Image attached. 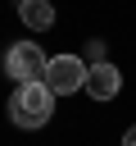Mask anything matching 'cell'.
<instances>
[{
    "label": "cell",
    "mask_w": 136,
    "mask_h": 146,
    "mask_svg": "<svg viewBox=\"0 0 136 146\" xmlns=\"http://www.w3.org/2000/svg\"><path fill=\"white\" fill-rule=\"evenodd\" d=\"M86 68H91V64H86L82 55H54V59L45 64V78H41V82H45L54 96H73V91L86 87Z\"/></svg>",
    "instance_id": "2"
},
{
    "label": "cell",
    "mask_w": 136,
    "mask_h": 146,
    "mask_svg": "<svg viewBox=\"0 0 136 146\" xmlns=\"http://www.w3.org/2000/svg\"><path fill=\"white\" fill-rule=\"evenodd\" d=\"M122 146H136V123H131V128L122 132Z\"/></svg>",
    "instance_id": "6"
},
{
    "label": "cell",
    "mask_w": 136,
    "mask_h": 146,
    "mask_svg": "<svg viewBox=\"0 0 136 146\" xmlns=\"http://www.w3.org/2000/svg\"><path fill=\"white\" fill-rule=\"evenodd\" d=\"M50 114H54V91L45 82H18L14 87V96H9V123L14 128L36 132L50 123Z\"/></svg>",
    "instance_id": "1"
},
{
    "label": "cell",
    "mask_w": 136,
    "mask_h": 146,
    "mask_svg": "<svg viewBox=\"0 0 136 146\" xmlns=\"http://www.w3.org/2000/svg\"><path fill=\"white\" fill-rule=\"evenodd\" d=\"M18 5H23V0H18Z\"/></svg>",
    "instance_id": "7"
},
{
    "label": "cell",
    "mask_w": 136,
    "mask_h": 146,
    "mask_svg": "<svg viewBox=\"0 0 136 146\" xmlns=\"http://www.w3.org/2000/svg\"><path fill=\"white\" fill-rule=\"evenodd\" d=\"M18 18H23V27L45 32V27H54V5L50 0H23L18 5Z\"/></svg>",
    "instance_id": "5"
},
{
    "label": "cell",
    "mask_w": 136,
    "mask_h": 146,
    "mask_svg": "<svg viewBox=\"0 0 136 146\" xmlns=\"http://www.w3.org/2000/svg\"><path fill=\"white\" fill-rule=\"evenodd\" d=\"M45 50L36 46V41H18V46H9V55H5V73L14 78V82H41L45 78Z\"/></svg>",
    "instance_id": "3"
},
{
    "label": "cell",
    "mask_w": 136,
    "mask_h": 146,
    "mask_svg": "<svg viewBox=\"0 0 136 146\" xmlns=\"http://www.w3.org/2000/svg\"><path fill=\"white\" fill-rule=\"evenodd\" d=\"M91 100H113L118 91H122V73H118V64H91L86 68V87H82Z\"/></svg>",
    "instance_id": "4"
}]
</instances>
